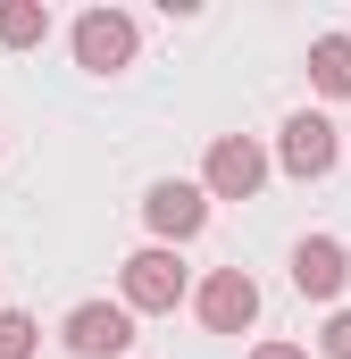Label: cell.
<instances>
[{
	"instance_id": "6da1fadb",
	"label": "cell",
	"mask_w": 351,
	"mask_h": 359,
	"mask_svg": "<svg viewBox=\"0 0 351 359\" xmlns=\"http://www.w3.org/2000/svg\"><path fill=\"white\" fill-rule=\"evenodd\" d=\"M184 301V259H176L168 243H151V251H134L126 268H117V309L126 318H159Z\"/></svg>"
},
{
	"instance_id": "7a4b0ae2",
	"label": "cell",
	"mask_w": 351,
	"mask_h": 359,
	"mask_svg": "<svg viewBox=\"0 0 351 359\" xmlns=\"http://www.w3.org/2000/svg\"><path fill=\"white\" fill-rule=\"evenodd\" d=\"M335 159H343L335 117H326V109H293V117H284V134H276V168H284V176H301V184H318V176H335Z\"/></svg>"
},
{
	"instance_id": "3957f363",
	"label": "cell",
	"mask_w": 351,
	"mask_h": 359,
	"mask_svg": "<svg viewBox=\"0 0 351 359\" xmlns=\"http://www.w3.org/2000/svg\"><path fill=\"white\" fill-rule=\"evenodd\" d=\"M260 184H267V151L251 134H218L209 142V159H201V192L209 201H251Z\"/></svg>"
},
{
	"instance_id": "277c9868",
	"label": "cell",
	"mask_w": 351,
	"mask_h": 359,
	"mask_svg": "<svg viewBox=\"0 0 351 359\" xmlns=\"http://www.w3.org/2000/svg\"><path fill=\"white\" fill-rule=\"evenodd\" d=\"M192 309H201L209 334H251L260 326V284H251V268H209V284L192 292Z\"/></svg>"
},
{
	"instance_id": "5b68a950",
	"label": "cell",
	"mask_w": 351,
	"mask_h": 359,
	"mask_svg": "<svg viewBox=\"0 0 351 359\" xmlns=\"http://www.w3.org/2000/svg\"><path fill=\"white\" fill-rule=\"evenodd\" d=\"M143 226H151L168 251H176V243H192V234L209 226V192H201V184H184V176H159L151 192H143Z\"/></svg>"
},
{
	"instance_id": "8992f818",
	"label": "cell",
	"mask_w": 351,
	"mask_h": 359,
	"mask_svg": "<svg viewBox=\"0 0 351 359\" xmlns=\"http://www.w3.org/2000/svg\"><path fill=\"white\" fill-rule=\"evenodd\" d=\"M76 67H84V76L134 67V17H126V8H84V17H76Z\"/></svg>"
},
{
	"instance_id": "52a82bcc",
	"label": "cell",
	"mask_w": 351,
	"mask_h": 359,
	"mask_svg": "<svg viewBox=\"0 0 351 359\" xmlns=\"http://www.w3.org/2000/svg\"><path fill=\"white\" fill-rule=\"evenodd\" d=\"M59 334H67L76 359H126V351H134V318H126L117 301H76Z\"/></svg>"
},
{
	"instance_id": "ba28073f",
	"label": "cell",
	"mask_w": 351,
	"mask_h": 359,
	"mask_svg": "<svg viewBox=\"0 0 351 359\" xmlns=\"http://www.w3.org/2000/svg\"><path fill=\"white\" fill-rule=\"evenodd\" d=\"M343 284H351V251L335 234H301V243H293V292H301V301H335Z\"/></svg>"
},
{
	"instance_id": "9c48e42d",
	"label": "cell",
	"mask_w": 351,
	"mask_h": 359,
	"mask_svg": "<svg viewBox=\"0 0 351 359\" xmlns=\"http://www.w3.org/2000/svg\"><path fill=\"white\" fill-rule=\"evenodd\" d=\"M310 84L326 100H351V34H318L310 42Z\"/></svg>"
},
{
	"instance_id": "30bf717a",
	"label": "cell",
	"mask_w": 351,
	"mask_h": 359,
	"mask_svg": "<svg viewBox=\"0 0 351 359\" xmlns=\"http://www.w3.org/2000/svg\"><path fill=\"white\" fill-rule=\"evenodd\" d=\"M51 42V8L42 0H0V50H42Z\"/></svg>"
},
{
	"instance_id": "8fae6325",
	"label": "cell",
	"mask_w": 351,
	"mask_h": 359,
	"mask_svg": "<svg viewBox=\"0 0 351 359\" xmlns=\"http://www.w3.org/2000/svg\"><path fill=\"white\" fill-rule=\"evenodd\" d=\"M34 343H42V326L25 309H0V359H34Z\"/></svg>"
},
{
	"instance_id": "7c38bea8",
	"label": "cell",
	"mask_w": 351,
	"mask_h": 359,
	"mask_svg": "<svg viewBox=\"0 0 351 359\" xmlns=\"http://www.w3.org/2000/svg\"><path fill=\"white\" fill-rule=\"evenodd\" d=\"M318 351H326V359H351V309H335V318H326V334H318Z\"/></svg>"
},
{
	"instance_id": "4fadbf2b",
	"label": "cell",
	"mask_w": 351,
	"mask_h": 359,
	"mask_svg": "<svg viewBox=\"0 0 351 359\" xmlns=\"http://www.w3.org/2000/svg\"><path fill=\"white\" fill-rule=\"evenodd\" d=\"M251 359H310L301 343H251Z\"/></svg>"
}]
</instances>
